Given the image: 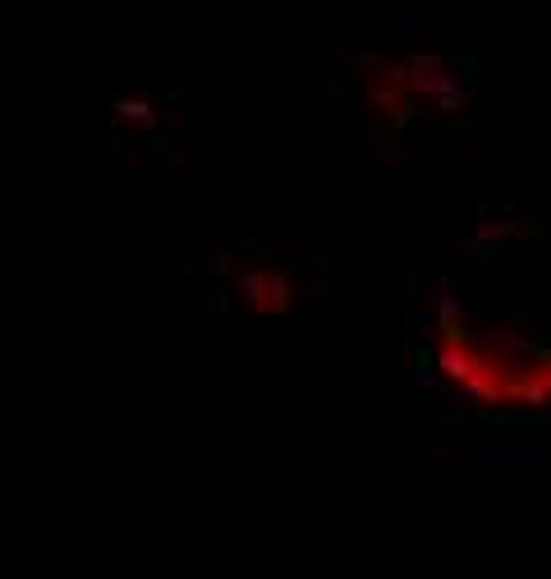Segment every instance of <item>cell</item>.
<instances>
[{
    "label": "cell",
    "instance_id": "obj_1",
    "mask_svg": "<svg viewBox=\"0 0 551 579\" xmlns=\"http://www.w3.org/2000/svg\"><path fill=\"white\" fill-rule=\"evenodd\" d=\"M483 184L492 193H547L551 171L538 161H506V166H483Z\"/></svg>",
    "mask_w": 551,
    "mask_h": 579
},
{
    "label": "cell",
    "instance_id": "obj_2",
    "mask_svg": "<svg viewBox=\"0 0 551 579\" xmlns=\"http://www.w3.org/2000/svg\"><path fill=\"white\" fill-rule=\"evenodd\" d=\"M483 465H551V451L547 446H529V451H478Z\"/></svg>",
    "mask_w": 551,
    "mask_h": 579
}]
</instances>
